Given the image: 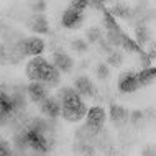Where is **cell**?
Returning <instances> with one entry per match:
<instances>
[{
    "instance_id": "cell-1",
    "label": "cell",
    "mask_w": 156,
    "mask_h": 156,
    "mask_svg": "<svg viewBox=\"0 0 156 156\" xmlns=\"http://www.w3.org/2000/svg\"><path fill=\"white\" fill-rule=\"evenodd\" d=\"M56 97L61 100L62 110H61V117L67 122H81L82 119H86L87 113V105L84 102V99L77 94V90L74 87H61L56 92Z\"/></svg>"
},
{
    "instance_id": "cell-2",
    "label": "cell",
    "mask_w": 156,
    "mask_h": 156,
    "mask_svg": "<svg viewBox=\"0 0 156 156\" xmlns=\"http://www.w3.org/2000/svg\"><path fill=\"white\" fill-rule=\"evenodd\" d=\"M15 48L18 49V53L23 58H27V56L33 58V56H40V54L44 53L46 43L41 36H30V38L22 36L20 40L15 41Z\"/></svg>"
},
{
    "instance_id": "cell-3",
    "label": "cell",
    "mask_w": 156,
    "mask_h": 156,
    "mask_svg": "<svg viewBox=\"0 0 156 156\" xmlns=\"http://www.w3.org/2000/svg\"><path fill=\"white\" fill-rule=\"evenodd\" d=\"M53 62H49L46 58L40 56H33L27 64V76L30 81H44V77L48 76L49 69H51Z\"/></svg>"
},
{
    "instance_id": "cell-4",
    "label": "cell",
    "mask_w": 156,
    "mask_h": 156,
    "mask_svg": "<svg viewBox=\"0 0 156 156\" xmlns=\"http://www.w3.org/2000/svg\"><path fill=\"white\" fill-rule=\"evenodd\" d=\"M74 89L77 90V94L82 99H92V100H104V95L100 94V90L95 87V84L90 81L89 76L82 74L77 76L74 79Z\"/></svg>"
},
{
    "instance_id": "cell-5",
    "label": "cell",
    "mask_w": 156,
    "mask_h": 156,
    "mask_svg": "<svg viewBox=\"0 0 156 156\" xmlns=\"http://www.w3.org/2000/svg\"><path fill=\"white\" fill-rule=\"evenodd\" d=\"M84 20H86V10H79V8L74 7H67L64 12H62L61 16V25L64 28H69V30H76V28H81Z\"/></svg>"
},
{
    "instance_id": "cell-6",
    "label": "cell",
    "mask_w": 156,
    "mask_h": 156,
    "mask_svg": "<svg viewBox=\"0 0 156 156\" xmlns=\"http://www.w3.org/2000/svg\"><path fill=\"white\" fill-rule=\"evenodd\" d=\"M117 89L122 94H132L140 89V82H138V73L136 71H125L119 76L117 79Z\"/></svg>"
},
{
    "instance_id": "cell-7",
    "label": "cell",
    "mask_w": 156,
    "mask_h": 156,
    "mask_svg": "<svg viewBox=\"0 0 156 156\" xmlns=\"http://www.w3.org/2000/svg\"><path fill=\"white\" fill-rule=\"evenodd\" d=\"M105 117H107L105 108L100 107V105H94V107H90L86 113V125L89 126V128H92L94 132L99 133L100 130L104 128Z\"/></svg>"
},
{
    "instance_id": "cell-8",
    "label": "cell",
    "mask_w": 156,
    "mask_h": 156,
    "mask_svg": "<svg viewBox=\"0 0 156 156\" xmlns=\"http://www.w3.org/2000/svg\"><path fill=\"white\" fill-rule=\"evenodd\" d=\"M38 105H40V112L43 113L44 117H48V119H59L61 117L62 105H61V100L58 99L56 95L49 94L43 102L38 104Z\"/></svg>"
},
{
    "instance_id": "cell-9",
    "label": "cell",
    "mask_w": 156,
    "mask_h": 156,
    "mask_svg": "<svg viewBox=\"0 0 156 156\" xmlns=\"http://www.w3.org/2000/svg\"><path fill=\"white\" fill-rule=\"evenodd\" d=\"M27 94L33 104H41L49 95V87L41 81H30L27 86Z\"/></svg>"
},
{
    "instance_id": "cell-10",
    "label": "cell",
    "mask_w": 156,
    "mask_h": 156,
    "mask_svg": "<svg viewBox=\"0 0 156 156\" xmlns=\"http://www.w3.org/2000/svg\"><path fill=\"white\" fill-rule=\"evenodd\" d=\"M108 115H110L112 123L117 126V128H125L128 125V119H130V110L123 105L119 104H110V108H108Z\"/></svg>"
},
{
    "instance_id": "cell-11",
    "label": "cell",
    "mask_w": 156,
    "mask_h": 156,
    "mask_svg": "<svg viewBox=\"0 0 156 156\" xmlns=\"http://www.w3.org/2000/svg\"><path fill=\"white\" fill-rule=\"evenodd\" d=\"M27 27L36 35H48L49 33V22L44 13H31L27 18Z\"/></svg>"
},
{
    "instance_id": "cell-12",
    "label": "cell",
    "mask_w": 156,
    "mask_h": 156,
    "mask_svg": "<svg viewBox=\"0 0 156 156\" xmlns=\"http://www.w3.org/2000/svg\"><path fill=\"white\" fill-rule=\"evenodd\" d=\"M53 64L64 74L71 73V71L74 69V59L62 48L53 49Z\"/></svg>"
},
{
    "instance_id": "cell-13",
    "label": "cell",
    "mask_w": 156,
    "mask_h": 156,
    "mask_svg": "<svg viewBox=\"0 0 156 156\" xmlns=\"http://www.w3.org/2000/svg\"><path fill=\"white\" fill-rule=\"evenodd\" d=\"M133 31H135V40H136V43L141 46L143 49L146 48V46H150L154 43L153 41V35H151V30L148 27V23H143V22H138L133 25Z\"/></svg>"
},
{
    "instance_id": "cell-14",
    "label": "cell",
    "mask_w": 156,
    "mask_h": 156,
    "mask_svg": "<svg viewBox=\"0 0 156 156\" xmlns=\"http://www.w3.org/2000/svg\"><path fill=\"white\" fill-rule=\"evenodd\" d=\"M108 12H110L115 18L126 20V22H130V23H132V20H133V7H130L128 3H125V2H120V0L113 2L112 5L108 7Z\"/></svg>"
},
{
    "instance_id": "cell-15",
    "label": "cell",
    "mask_w": 156,
    "mask_h": 156,
    "mask_svg": "<svg viewBox=\"0 0 156 156\" xmlns=\"http://www.w3.org/2000/svg\"><path fill=\"white\" fill-rule=\"evenodd\" d=\"M138 73V82L140 87H146L150 84H153L156 81V66H150V67H141Z\"/></svg>"
},
{
    "instance_id": "cell-16",
    "label": "cell",
    "mask_w": 156,
    "mask_h": 156,
    "mask_svg": "<svg viewBox=\"0 0 156 156\" xmlns=\"http://www.w3.org/2000/svg\"><path fill=\"white\" fill-rule=\"evenodd\" d=\"M128 125L132 128H145L146 125V119H145V112L143 110H132L130 112V119H128Z\"/></svg>"
},
{
    "instance_id": "cell-17",
    "label": "cell",
    "mask_w": 156,
    "mask_h": 156,
    "mask_svg": "<svg viewBox=\"0 0 156 156\" xmlns=\"http://www.w3.org/2000/svg\"><path fill=\"white\" fill-rule=\"evenodd\" d=\"M43 82L49 87V89H54V87H58V86H59V82H61V71L53 64L51 69H49V73H48V76L44 77Z\"/></svg>"
},
{
    "instance_id": "cell-18",
    "label": "cell",
    "mask_w": 156,
    "mask_h": 156,
    "mask_svg": "<svg viewBox=\"0 0 156 156\" xmlns=\"http://www.w3.org/2000/svg\"><path fill=\"white\" fill-rule=\"evenodd\" d=\"M123 53H122V49H117L113 48L110 53H107V59H105V62H107L108 66H113V67H120L122 64H123Z\"/></svg>"
},
{
    "instance_id": "cell-19",
    "label": "cell",
    "mask_w": 156,
    "mask_h": 156,
    "mask_svg": "<svg viewBox=\"0 0 156 156\" xmlns=\"http://www.w3.org/2000/svg\"><path fill=\"white\" fill-rule=\"evenodd\" d=\"M102 38H104V31H102V28H99V27H90L89 30L86 31V40L89 41V44L99 43Z\"/></svg>"
},
{
    "instance_id": "cell-20",
    "label": "cell",
    "mask_w": 156,
    "mask_h": 156,
    "mask_svg": "<svg viewBox=\"0 0 156 156\" xmlns=\"http://www.w3.org/2000/svg\"><path fill=\"white\" fill-rule=\"evenodd\" d=\"M95 76H97L99 81L107 82L108 77H110V66H108L107 62H99V64L95 66Z\"/></svg>"
},
{
    "instance_id": "cell-21",
    "label": "cell",
    "mask_w": 156,
    "mask_h": 156,
    "mask_svg": "<svg viewBox=\"0 0 156 156\" xmlns=\"http://www.w3.org/2000/svg\"><path fill=\"white\" fill-rule=\"evenodd\" d=\"M71 49L77 53H87L89 51V41L82 38H73L71 40Z\"/></svg>"
},
{
    "instance_id": "cell-22",
    "label": "cell",
    "mask_w": 156,
    "mask_h": 156,
    "mask_svg": "<svg viewBox=\"0 0 156 156\" xmlns=\"http://www.w3.org/2000/svg\"><path fill=\"white\" fill-rule=\"evenodd\" d=\"M10 154H13V146L7 140L0 138V156H10Z\"/></svg>"
},
{
    "instance_id": "cell-23",
    "label": "cell",
    "mask_w": 156,
    "mask_h": 156,
    "mask_svg": "<svg viewBox=\"0 0 156 156\" xmlns=\"http://www.w3.org/2000/svg\"><path fill=\"white\" fill-rule=\"evenodd\" d=\"M90 0H71L69 7H74V8H79V10H87Z\"/></svg>"
},
{
    "instance_id": "cell-24",
    "label": "cell",
    "mask_w": 156,
    "mask_h": 156,
    "mask_svg": "<svg viewBox=\"0 0 156 156\" xmlns=\"http://www.w3.org/2000/svg\"><path fill=\"white\" fill-rule=\"evenodd\" d=\"M141 154H145V156H156V145H146V146H143Z\"/></svg>"
}]
</instances>
